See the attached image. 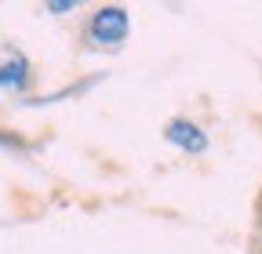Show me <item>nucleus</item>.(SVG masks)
<instances>
[{
    "label": "nucleus",
    "instance_id": "f257e3e1",
    "mask_svg": "<svg viewBox=\"0 0 262 254\" xmlns=\"http://www.w3.org/2000/svg\"><path fill=\"white\" fill-rule=\"evenodd\" d=\"M131 33V15L124 4H102V8H95L84 22V40L91 47H102V51H113L127 40Z\"/></svg>",
    "mask_w": 262,
    "mask_h": 254
},
{
    "label": "nucleus",
    "instance_id": "f03ea898",
    "mask_svg": "<svg viewBox=\"0 0 262 254\" xmlns=\"http://www.w3.org/2000/svg\"><path fill=\"white\" fill-rule=\"evenodd\" d=\"M164 142H171L186 156L208 153V131L196 120H189V116H171L168 123H164Z\"/></svg>",
    "mask_w": 262,
    "mask_h": 254
},
{
    "label": "nucleus",
    "instance_id": "7ed1b4c3",
    "mask_svg": "<svg viewBox=\"0 0 262 254\" xmlns=\"http://www.w3.org/2000/svg\"><path fill=\"white\" fill-rule=\"evenodd\" d=\"M33 80V66H29V58L26 55H8L4 62H0V87L4 91H26Z\"/></svg>",
    "mask_w": 262,
    "mask_h": 254
},
{
    "label": "nucleus",
    "instance_id": "20e7f679",
    "mask_svg": "<svg viewBox=\"0 0 262 254\" xmlns=\"http://www.w3.org/2000/svg\"><path fill=\"white\" fill-rule=\"evenodd\" d=\"M70 11H77L73 0H51L48 4V15H70Z\"/></svg>",
    "mask_w": 262,
    "mask_h": 254
},
{
    "label": "nucleus",
    "instance_id": "39448f33",
    "mask_svg": "<svg viewBox=\"0 0 262 254\" xmlns=\"http://www.w3.org/2000/svg\"><path fill=\"white\" fill-rule=\"evenodd\" d=\"M0 145H11V149H26L18 135H4V131H0Z\"/></svg>",
    "mask_w": 262,
    "mask_h": 254
},
{
    "label": "nucleus",
    "instance_id": "423d86ee",
    "mask_svg": "<svg viewBox=\"0 0 262 254\" xmlns=\"http://www.w3.org/2000/svg\"><path fill=\"white\" fill-rule=\"evenodd\" d=\"M255 218H258V225H262V193H258V204H255Z\"/></svg>",
    "mask_w": 262,
    "mask_h": 254
},
{
    "label": "nucleus",
    "instance_id": "0eeeda50",
    "mask_svg": "<svg viewBox=\"0 0 262 254\" xmlns=\"http://www.w3.org/2000/svg\"><path fill=\"white\" fill-rule=\"evenodd\" d=\"M251 254H262V243H255V250H251Z\"/></svg>",
    "mask_w": 262,
    "mask_h": 254
}]
</instances>
